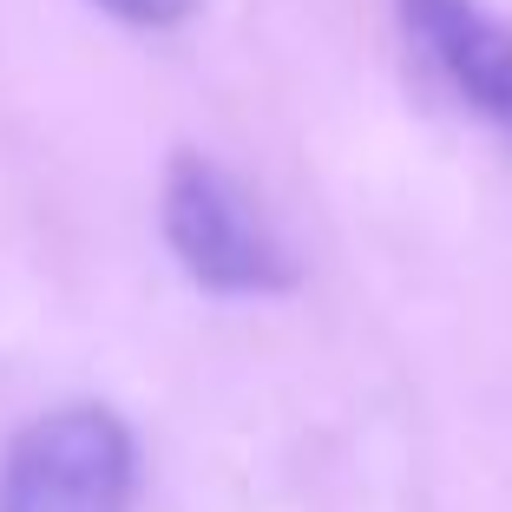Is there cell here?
I'll list each match as a JSON object with an SVG mask.
<instances>
[{"mask_svg": "<svg viewBox=\"0 0 512 512\" xmlns=\"http://www.w3.org/2000/svg\"><path fill=\"white\" fill-rule=\"evenodd\" d=\"M401 27L421 60L499 138H512V27H499L480 0H401Z\"/></svg>", "mask_w": 512, "mask_h": 512, "instance_id": "obj_3", "label": "cell"}, {"mask_svg": "<svg viewBox=\"0 0 512 512\" xmlns=\"http://www.w3.org/2000/svg\"><path fill=\"white\" fill-rule=\"evenodd\" d=\"M165 243L211 296H276L296 283L276 224L204 151H178L165 171Z\"/></svg>", "mask_w": 512, "mask_h": 512, "instance_id": "obj_1", "label": "cell"}, {"mask_svg": "<svg viewBox=\"0 0 512 512\" xmlns=\"http://www.w3.org/2000/svg\"><path fill=\"white\" fill-rule=\"evenodd\" d=\"M99 7L119 14V20H132V27H178L197 0H99Z\"/></svg>", "mask_w": 512, "mask_h": 512, "instance_id": "obj_4", "label": "cell"}, {"mask_svg": "<svg viewBox=\"0 0 512 512\" xmlns=\"http://www.w3.org/2000/svg\"><path fill=\"white\" fill-rule=\"evenodd\" d=\"M138 453L112 407H53L27 421L0 467V512H132Z\"/></svg>", "mask_w": 512, "mask_h": 512, "instance_id": "obj_2", "label": "cell"}]
</instances>
